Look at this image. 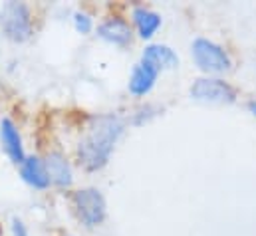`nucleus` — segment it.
Returning a JSON list of instances; mask_svg holds the SVG:
<instances>
[{"instance_id": "14", "label": "nucleus", "mask_w": 256, "mask_h": 236, "mask_svg": "<svg viewBox=\"0 0 256 236\" xmlns=\"http://www.w3.org/2000/svg\"><path fill=\"white\" fill-rule=\"evenodd\" d=\"M12 232L14 236H28V230L20 218H12Z\"/></svg>"}, {"instance_id": "2", "label": "nucleus", "mask_w": 256, "mask_h": 236, "mask_svg": "<svg viewBox=\"0 0 256 236\" xmlns=\"http://www.w3.org/2000/svg\"><path fill=\"white\" fill-rule=\"evenodd\" d=\"M0 26L6 38L14 42H24L32 34V18L30 10L22 2H6L0 10Z\"/></svg>"}, {"instance_id": "11", "label": "nucleus", "mask_w": 256, "mask_h": 236, "mask_svg": "<svg viewBox=\"0 0 256 236\" xmlns=\"http://www.w3.org/2000/svg\"><path fill=\"white\" fill-rule=\"evenodd\" d=\"M141 60H147V62L155 64L159 70H161V68H175V66L179 64L177 54H175L169 46H161V44H151V46H147Z\"/></svg>"}, {"instance_id": "15", "label": "nucleus", "mask_w": 256, "mask_h": 236, "mask_svg": "<svg viewBox=\"0 0 256 236\" xmlns=\"http://www.w3.org/2000/svg\"><path fill=\"white\" fill-rule=\"evenodd\" d=\"M248 110L256 116V102H250V104H248Z\"/></svg>"}, {"instance_id": "5", "label": "nucleus", "mask_w": 256, "mask_h": 236, "mask_svg": "<svg viewBox=\"0 0 256 236\" xmlns=\"http://www.w3.org/2000/svg\"><path fill=\"white\" fill-rule=\"evenodd\" d=\"M191 96L196 102H208V104H232L236 100L234 88L214 78L196 80L191 88Z\"/></svg>"}, {"instance_id": "6", "label": "nucleus", "mask_w": 256, "mask_h": 236, "mask_svg": "<svg viewBox=\"0 0 256 236\" xmlns=\"http://www.w3.org/2000/svg\"><path fill=\"white\" fill-rule=\"evenodd\" d=\"M159 72H161V70H159L155 64H151V62H147V60H141V62L133 68V74H131V78H129V92H131L133 96H143V94H147V92L153 88V84H155Z\"/></svg>"}, {"instance_id": "8", "label": "nucleus", "mask_w": 256, "mask_h": 236, "mask_svg": "<svg viewBox=\"0 0 256 236\" xmlns=\"http://www.w3.org/2000/svg\"><path fill=\"white\" fill-rule=\"evenodd\" d=\"M98 34L112 42V44H118V46H126L131 42V28L126 20L122 18H112L108 22H104L100 28H98Z\"/></svg>"}, {"instance_id": "12", "label": "nucleus", "mask_w": 256, "mask_h": 236, "mask_svg": "<svg viewBox=\"0 0 256 236\" xmlns=\"http://www.w3.org/2000/svg\"><path fill=\"white\" fill-rule=\"evenodd\" d=\"M133 20L139 28L141 38H151L157 32V28L161 26V16L151 12V10H145V8H135L133 10Z\"/></svg>"}, {"instance_id": "9", "label": "nucleus", "mask_w": 256, "mask_h": 236, "mask_svg": "<svg viewBox=\"0 0 256 236\" xmlns=\"http://www.w3.org/2000/svg\"><path fill=\"white\" fill-rule=\"evenodd\" d=\"M22 177L28 184H32L36 188H46L52 182L48 171H46V163L38 157H28L22 163Z\"/></svg>"}, {"instance_id": "13", "label": "nucleus", "mask_w": 256, "mask_h": 236, "mask_svg": "<svg viewBox=\"0 0 256 236\" xmlns=\"http://www.w3.org/2000/svg\"><path fill=\"white\" fill-rule=\"evenodd\" d=\"M74 24H76V30L78 32H82V34H88V32H92V18L88 16V14H84V12H76V16H74Z\"/></svg>"}, {"instance_id": "1", "label": "nucleus", "mask_w": 256, "mask_h": 236, "mask_svg": "<svg viewBox=\"0 0 256 236\" xmlns=\"http://www.w3.org/2000/svg\"><path fill=\"white\" fill-rule=\"evenodd\" d=\"M124 131V121L110 114V116H98L92 119L86 137L82 139L80 147H78V155H80V163L88 169V171H98L102 169L114 151L116 141L120 139Z\"/></svg>"}, {"instance_id": "7", "label": "nucleus", "mask_w": 256, "mask_h": 236, "mask_svg": "<svg viewBox=\"0 0 256 236\" xmlns=\"http://www.w3.org/2000/svg\"><path fill=\"white\" fill-rule=\"evenodd\" d=\"M0 139H2V145H4V151L8 153V157L16 165H22L26 161L24 159V149H22V139H20L18 129L14 127V123L10 119H2V123H0Z\"/></svg>"}, {"instance_id": "10", "label": "nucleus", "mask_w": 256, "mask_h": 236, "mask_svg": "<svg viewBox=\"0 0 256 236\" xmlns=\"http://www.w3.org/2000/svg\"><path fill=\"white\" fill-rule=\"evenodd\" d=\"M46 171L54 184H58V186L72 184V169L62 153H50L46 157Z\"/></svg>"}, {"instance_id": "4", "label": "nucleus", "mask_w": 256, "mask_h": 236, "mask_svg": "<svg viewBox=\"0 0 256 236\" xmlns=\"http://www.w3.org/2000/svg\"><path fill=\"white\" fill-rule=\"evenodd\" d=\"M192 58L202 72H224L230 68V58L226 56V52L204 38L192 42Z\"/></svg>"}, {"instance_id": "3", "label": "nucleus", "mask_w": 256, "mask_h": 236, "mask_svg": "<svg viewBox=\"0 0 256 236\" xmlns=\"http://www.w3.org/2000/svg\"><path fill=\"white\" fill-rule=\"evenodd\" d=\"M74 206L86 226H96L106 218V200L98 188H82L74 192Z\"/></svg>"}]
</instances>
